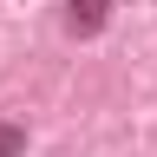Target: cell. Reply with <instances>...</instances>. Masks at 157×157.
I'll return each instance as SVG.
<instances>
[{"mask_svg":"<svg viewBox=\"0 0 157 157\" xmlns=\"http://www.w3.org/2000/svg\"><path fill=\"white\" fill-rule=\"evenodd\" d=\"M26 151V124L20 118H0V157H20Z\"/></svg>","mask_w":157,"mask_h":157,"instance_id":"7a4b0ae2","label":"cell"},{"mask_svg":"<svg viewBox=\"0 0 157 157\" xmlns=\"http://www.w3.org/2000/svg\"><path fill=\"white\" fill-rule=\"evenodd\" d=\"M111 20V0H72V13H66V33L72 39H92L98 26Z\"/></svg>","mask_w":157,"mask_h":157,"instance_id":"6da1fadb","label":"cell"}]
</instances>
